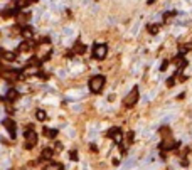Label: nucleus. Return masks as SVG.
I'll list each match as a JSON object with an SVG mask.
<instances>
[{
    "mask_svg": "<svg viewBox=\"0 0 192 170\" xmlns=\"http://www.w3.org/2000/svg\"><path fill=\"white\" fill-rule=\"evenodd\" d=\"M103 88H105V76H93V78L90 79V89L93 93H99L103 91Z\"/></svg>",
    "mask_w": 192,
    "mask_h": 170,
    "instance_id": "obj_1",
    "label": "nucleus"
},
{
    "mask_svg": "<svg viewBox=\"0 0 192 170\" xmlns=\"http://www.w3.org/2000/svg\"><path fill=\"white\" fill-rule=\"evenodd\" d=\"M138 101V88L135 86V88H131V91L126 95V98H125V101H123V104L125 106H128V108H131L135 103Z\"/></svg>",
    "mask_w": 192,
    "mask_h": 170,
    "instance_id": "obj_2",
    "label": "nucleus"
},
{
    "mask_svg": "<svg viewBox=\"0 0 192 170\" xmlns=\"http://www.w3.org/2000/svg\"><path fill=\"white\" fill-rule=\"evenodd\" d=\"M106 52H108L106 44H96L93 47V57H94V59H105Z\"/></svg>",
    "mask_w": 192,
    "mask_h": 170,
    "instance_id": "obj_3",
    "label": "nucleus"
},
{
    "mask_svg": "<svg viewBox=\"0 0 192 170\" xmlns=\"http://www.w3.org/2000/svg\"><path fill=\"white\" fill-rule=\"evenodd\" d=\"M26 148H32L37 143V135H35V132H32V130H29V132L26 133Z\"/></svg>",
    "mask_w": 192,
    "mask_h": 170,
    "instance_id": "obj_4",
    "label": "nucleus"
},
{
    "mask_svg": "<svg viewBox=\"0 0 192 170\" xmlns=\"http://www.w3.org/2000/svg\"><path fill=\"white\" fill-rule=\"evenodd\" d=\"M3 126L9 130V133L12 135V138H14V136H15V123H14V120H10V118L3 120Z\"/></svg>",
    "mask_w": 192,
    "mask_h": 170,
    "instance_id": "obj_5",
    "label": "nucleus"
},
{
    "mask_svg": "<svg viewBox=\"0 0 192 170\" xmlns=\"http://www.w3.org/2000/svg\"><path fill=\"white\" fill-rule=\"evenodd\" d=\"M175 147H177V143L174 142V140H170V138L163 140L162 145H160V148H162V150H172V148H175Z\"/></svg>",
    "mask_w": 192,
    "mask_h": 170,
    "instance_id": "obj_6",
    "label": "nucleus"
},
{
    "mask_svg": "<svg viewBox=\"0 0 192 170\" xmlns=\"http://www.w3.org/2000/svg\"><path fill=\"white\" fill-rule=\"evenodd\" d=\"M122 142H123V133L118 130V132L113 135V143H115V145H122Z\"/></svg>",
    "mask_w": 192,
    "mask_h": 170,
    "instance_id": "obj_7",
    "label": "nucleus"
},
{
    "mask_svg": "<svg viewBox=\"0 0 192 170\" xmlns=\"http://www.w3.org/2000/svg\"><path fill=\"white\" fill-rule=\"evenodd\" d=\"M17 98H19V91H17V89H10V91L7 93V99L9 101H15Z\"/></svg>",
    "mask_w": 192,
    "mask_h": 170,
    "instance_id": "obj_8",
    "label": "nucleus"
},
{
    "mask_svg": "<svg viewBox=\"0 0 192 170\" xmlns=\"http://www.w3.org/2000/svg\"><path fill=\"white\" fill-rule=\"evenodd\" d=\"M46 170H64V167L61 164H52V162H51V164L46 165Z\"/></svg>",
    "mask_w": 192,
    "mask_h": 170,
    "instance_id": "obj_9",
    "label": "nucleus"
},
{
    "mask_svg": "<svg viewBox=\"0 0 192 170\" xmlns=\"http://www.w3.org/2000/svg\"><path fill=\"white\" fill-rule=\"evenodd\" d=\"M52 155H54V152L51 148H44L42 150V158H52Z\"/></svg>",
    "mask_w": 192,
    "mask_h": 170,
    "instance_id": "obj_10",
    "label": "nucleus"
},
{
    "mask_svg": "<svg viewBox=\"0 0 192 170\" xmlns=\"http://www.w3.org/2000/svg\"><path fill=\"white\" fill-rule=\"evenodd\" d=\"M35 118H37L39 121H44V120H46V111L37 110V111H35Z\"/></svg>",
    "mask_w": 192,
    "mask_h": 170,
    "instance_id": "obj_11",
    "label": "nucleus"
},
{
    "mask_svg": "<svg viewBox=\"0 0 192 170\" xmlns=\"http://www.w3.org/2000/svg\"><path fill=\"white\" fill-rule=\"evenodd\" d=\"M22 35H24L26 39H32V37H34V32H32L30 29H24V30H22Z\"/></svg>",
    "mask_w": 192,
    "mask_h": 170,
    "instance_id": "obj_12",
    "label": "nucleus"
},
{
    "mask_svg": "<svg viewBox=\"0 0 192 170\" xmlns=\"http://www.w3.org/2000/svg\"><path fill=\"white\" fill-rule=\"evenodd\" d=\"M148 32H150V34H157L158 32V24H150L148 25Z\"/></svg>",
    "mask_w": 192,
    "mask_h": 170,
    "instance_id": "obj_13",
    "label": "nucleus"
},
{
    "mask_svg": "<svg viewBox=\"0 0 192 170\" xmlns=\"http://www.w3.org/2000/svg\"><path fill=\"white\" fill-rule=\"evenodd\" d=\"M190 49H192V46L190 44H186V46H180V47H179V52L180 54H186L187 51H190Z\"/></svg>",
    "mask_w": 192,
    "mask_h": 170,
    "instance_id": "obj_14",
    "label": "nucleus"
},
{
    "mask_svg": "<svg viewBox=\"0 0 192 170\" xmlns=\"http://www.w3.org/2000/svg\"><path fill=\"white\" fill-rule=\"evenodd\" d=\"M44 133L49 136V138H54V136L58 135V132H56V130H44Z\"/></svg>",
    "mask_w": 192,
    "mask_h": 170,
    "instance_id": "obj_15",
    "label": "nucleus"
},
{
    "mask_svg": "<svg viewBox=\"0 0 192 170\" xmlns=\"http://www.w3.org/2000/svg\"><path fill=\"white\" fill-rule=\"evenodd\" d=\"M3 57H5L7 61H14V59H15V54H14V52H5V54H3Z\"/></svg>",
    "mask_w": 192,
    "mask_h": 170,
    "instance_id": "obj_16",
    "label": "nucleus"
},
{
    "mask_svg": "<svg viewBox=\"0 0 192 170\" xmlns=\"http://www.w3.org/2000/svg\"><path fill=\"white\" fill-rule=\"evenodd\" d=\"M116 132H118V128H116V126H115V128H110L108 130V138H113V135H115Z\"/></svg>",
    "mask_w": 192,
    "mask_h": 170,
    "instance_id": "obj_17",
    "label": "nucleus"
},
{
    "mask_svg": "<svg viewBox=\"0 0 192 170\" xmlns=\"http://www.w3.org/2000/svg\"><path fill=\"white\" fill-rule=\"evenodd\" d=\"M174 83H175V76H172V78H169V79H167V86H169V88H172V86H174Z\"/></svg>",
    "mask_w": 192,
    "mask_h": 170,
    "instance_id": "obj_18",
    "label": "nucleus"
},
{
    "mask_svg": "<svg viewBox=\"0 0 192 170\" xmlns=\"http://www.w3.org/2000/svg\"><path fill=\"white\" fill-rule=\"evenodd\" d=\"M167 67H169V61H163V63L160 64V71H162V73H163V71H165Z\"/></svg>",
    "mask_w": 192,
    "mask_h": 170,
    "instance_id": "obj_19",
    "label": "nucleus"
},
{
    "mask_svg": "<svg viewBox=\"0 0 192 170\" xmlns=\"http://www.w3.org/2000/svg\"><path fill=\"white\" fill-rule=\"evenodd\" d=\"M26 74H37V67H29L26 71Z\"/></svg>",
    "mask_w": 192,
    "mask_h": 170,
    "instance_id": "obj_20",
    "label": "nucleus"
},
{
    "mask_svg": "<svg viewBox=\"0 0 192 170\" xmlns=\"http://www.w3.org/2000/svg\"><path fill=\"white\" fill-rule=\"evenodd\" d=\"M74 51H76V52H83V51H84V46H83V44H78Z\"/></svg>",
    "mask_w": 192,
    "mask_h": 170,
    "instance_id": "obj_21",
    "label": "nucleus"
},
{
    "mask_svg": "<svg viewBox=\"0 0 192 170\" xmlns=\"http://www.w3.org/2000/svg\"><path fill=\"white\" fill-rule=\"evenodd\" d=\"M69 157L73 158V160H78V153H76V152H74V150H73V152H71V153H69Z\"/></svg>",
    "mask_w": 192,
    "mask_h": 170,
    "instance_id": "obj_22",
    "label": "nucleus"
},
{
    "mask_svg": "<svg viewBox=\"0 0 192 170\" xmlns=\"http://www.w3.org/2000/svg\"><path fill=\"white\" fill-rule=\"evenodd\" d=\"M148 3H154V0H148Z\"/></svg>",
    "mask_w": 192,
    "mask_h": 170,
    "instance_id": "obj_23",
    "label": "nucleus"
}]
</instances>
